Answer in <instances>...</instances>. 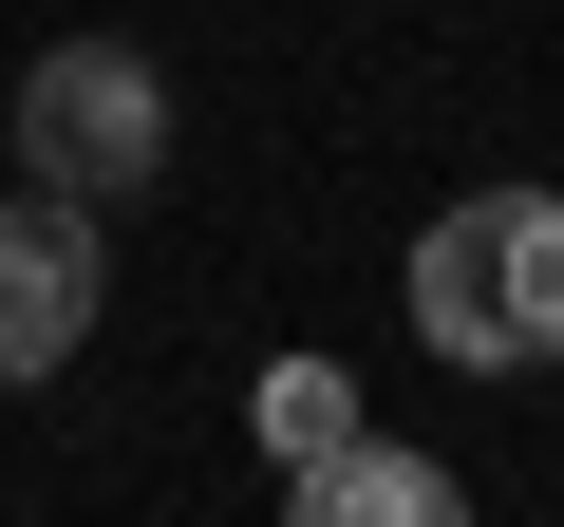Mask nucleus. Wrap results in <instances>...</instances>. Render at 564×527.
Wrapping results in <instances>:
<instances>
[{
	"label": "nucleus",
	"mask_w": 564,
	"mask_h": 527,
	"mask_svg": "<svg viewBox=\"0 0 564 527\" xmlns=\"http://www.w3.org/2000/svg\"><path fill=\"white\" fill-rule=\"evenodd\" d=\"M282 490H302V527H452V471H433V452H377V433L302 452Z\"/></svg>",
	"instance_id": "4"
},
{
	"label": "nucleus",
	"mask_w": 564,
	"mask_h": 527,
	"mask_svg": "<svg viewBox=\"0 0 564 527\" xmlns=\"http://www.w3.org/2000/svg\"><path fill=\"white\" fill-rule=\"evenodd\" d=\"M20 170H39L57 207H132V189L170 170V95H151V57H132V39H57V57L20 76Z\"/></svg>",
	"instance_id": "2"
},
{
	"label": "nucleus",
	"mask_w": 564,
	"mask_h": 527,
	"mask_svg": "<svg viewBox=\"0 0 564 527\" xmlns=\"http://www.w3.org/2000/svg\"><path fill=\"white\" fill-rule=\"evenodd\" d=\"M414 340L470 377L564 358V189H470L452 226H414Z\"/></svg>",
	"instance_id": "1"
},
{
	"label": "nucleus",
	"mask_w": 564,
	"mask_h": 527,
	"mask_svg": "<svg viewBox=\"0 0 564 527\" xmlns=\"http://www.w3.org/2000/svg\"><path fill=\"white\" fill-rule=\"evenodd\" d=\"M339 433H358V377H339V358H263V452H282V471L339 452Z\"/></svg>",
	"instance_id": "5"
},
{
	"label": "nucleus",
	"mask_w": 564,
	"mask_h": 527,
	"mask_svg": "<svg viewBox=\"0 0 564 527\" xmlns=\"http://www.w3.org/2000/svg\"><path fill=\"white\" fill-rule=\"evenodd\" d=\"M76 340H95V207L20 189V207H0V396L76 377Z\"/></svg>",
	"instance_id": "3"
}]
</instances>
